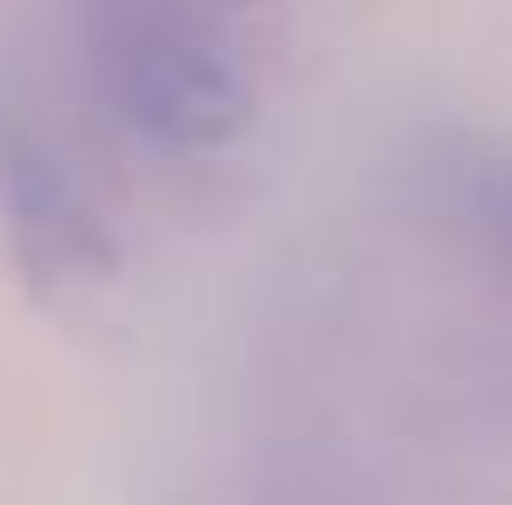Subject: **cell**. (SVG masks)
<instances>
[{
  "label": "cell",
  "instance_id": "obj_1",
  "mask_svg": "<svg viewBox=\"0 0 512 505\" xmlns=\"http://www.w3.org/2000/svg\"><path fill=\"white\" fill-rule=\"evenodd\" d=\"M97 97L167 153H222L256 125V77L187 0H84Z\"/></svg>",
  "mask_w": 512,
  "mask_h": 505
},
{
  "label": "cell",
  "instance_id": "obj_3",
  "mask_svg": "<svg viewBox=\"0 0 512 505\" xmlns=\"http://www.w3.org/2000/svg\"><path fill=\"white\" fill-rule=\"evenodd\" d=\"M423 208L464 250L512 277V139L450 132L423 153Z\"/></svg>",
  "mask_w": 512,
  "mask_h": 505
},
{
  "label": "cell",
  "instance_id": "obj_2",
  "mask_svg": "<svg viewBox=\"0 0 512 505\" xmlns=\"http://www.w3.org/2000/svg\"><path fill=\"white\" fill-rule=\"evenodd\" d=\"M0 236L42 291H90L111 284L118 236L104 208L84 194V180L56 160V146L0 111Z\"/></svg>",
  "mask_w": 512,
  "mask_h": 505
}]
</instances>
